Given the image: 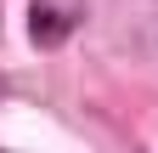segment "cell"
Wrapping results in <instances>:
<instances>
[{
    "label": "cell",
    "instance_id": "1",
    "mask_svg": "<svg viewBox=\"0 0 158 153\" xmlns=\"http://www.w3.org/2000/svg\"><path fill=\"white\" fill-rule=\"evenodd\" d=\"M68 28H73V17L56 11L51 0H34V6H28V34H34V46H62Z\"/></svg>",
    "mask_w": 158,
    "mask_h": 153
}]
</instances>
